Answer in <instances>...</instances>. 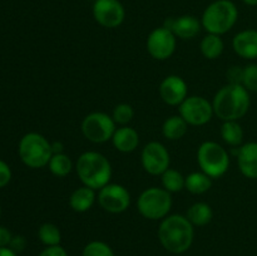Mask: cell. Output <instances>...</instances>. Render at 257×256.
I'll use <instances>...</instances> for the list:
<instances>
[{
	"mask_svg": "<svg viewBox=\"0 0 257 256\" xmlns=\"http://www.w3.org/2000/svg\"><path fill=\"white\" fill-rule=\"evenodd\" d=\"M197 162L202 172L211 178H218L228 171L230 156L217 142L206 141L198 147Z\"/></svg>",
	"mask_w": 257,
	"mask_h": 256,
	"instance_id": "7",
	"label": "cell"
},
{
	"mask_svg": "<svg viewBox=\"0 0 257 256\" xmlns=\"http://www.w3.org/2000/svg\"><path fill=\"white\" fill-rule=\"evenodd\" d=\"M39 256H68L67 251L60 245L55 246H47V248L39 253Z\"/></svg>",
	"mask_w": 257,
	"mask_h": 256,
	"instance_id": "33",
	"label": "cell"
},
{
	"mask_svg": "<svg viewBox=\"0 0 257 256\" xmlns=\"http://www.w3.org/2000/svg\"><path fill=\"white\" fill-rule=\"evenodd\" d=\"M161 176H162L163 188L168 192H180L185 188V177H183L180 171L168 168Z\"/></svg>",
	"mask_w": 257,
	"mask_h": 256,
	"instance_id": "26",
	"label": "cell"
},
{
	"mask_svg": "<svg viewBox=\"0 0 257 256\" xmlns=\"http://www.w3.org/2000/svg\"><path fill=\"white\" fill-rule=\"evenodd\" d=\"M83 256H114L109 245L102 241H92L83 250Z\"/></svg>",
	"mask_w": 257,
	"mask_h": 256,
	"instance_id": "29",
	"label": "cell"
},
{
	"mask_svg": "<svg viewBox=\"0 0 257 256\" xmlns=\"http://www.w3.org/2000/svg\"><path fill=\"white\" fill-rule=\"evenodd\" d=\"M25 245H27V241H25V238L23 237V236H14L9 243L10 248H12L13 251H15L17 253L24 250Z\"/></svg>",
	"mask_w": 257,
	"mask_h": 256,
	"instance_id": "34",
	"label": "cell"
},
{
	"mask_svg": "<svg viewBox=\"0 0 257 256\" xmlns=\"http://www.w3.org/2000/svg\"><path fill=\"white\" fill-rule=\"evenodd\" d=\"M98 202L109 213H122L130 207L131 195L127 188L118 183H108L98 193Z\"/></svg>",
	"mask_w": 257,
	"mask_h": 256,
	"instance_id": "11",
	"label": "cell"
},
{
	"mask_svg": "<svg viewBox=\"0 0 257 256\" xmlns=\"http://www.w3.org/2000/svg\"><path fill=\"white\" fill-rule=\"evenodd\" d=\"M248 7H257V0H242Z\"/></svg>",
	"mask_w": 257,
	"mask_h": 256,
	"instance_id": "38",
	"label": "cell"
},
{
	"mask_svg": "<svg viewBox=\"0 0 257 256\" xmlns=\"http://www.w3.org/2000/svg\"><path fill=\"white\" fill-rule=\"evenodd\" d=\"M180 115L191 125H203L212 119L213 107L210 100L200 95L187 97L178 105Z\"/></svg>",
	"mask_w": 257,
	"mask_h": 256,
	"instance_id": "9",
	"label": "cell"
},
{
	"mask_svg": "<svg viewBox=\"0 0 257 256\" xmlns=\"http://www.w3.org/2000/svg\"><path fill=\"white\" fill-rule=\"evenodd\" d=\"M19 156L28 167H45L53 156L52 143L39 133H28L19 142Z\"/></svg>",
	"mask_w": 257,
	"mask_h": 256,
	"instance_id": "5",
	"label": "cell"
},
{
	"mask_svg": "<svg viewBox=\"0 0 257 256\" xmlns=\"http://www.w3.org/2000/svg\"><path fill=\"white\" fill-rule=\"evenodd\" d=\"M38 236H39V240L47 246L59 245L60 240H62V233H60L58 226L49 222L43 223L40 226L39 230H38Z\"/></svg>",
	"mask_w": 257,
	"mask_h": 256,
	"instance_id": "27",
	"label": "cell"
},
{
	"mask_svg": "<svg viewBox=\"0 0 257 256\" xmlns=\"http://www.w3.org/2000/svg\"><path fill=\"white\" fill-rule=\"evenodd\" d=\"M243 68L231 67L227 72V79L230 84H241L242 85Z\"/></svg>",
	"mask_w": 257,
	"mask_h": 256,
	"instance_id": "31",
	"label": "cell"
},
{
	"mask_svg": "<svg viewBox=\"0 0 257 256\" xmlns=\"http://www.w3.org/2000/svg\"><path fill=\"white\" fill-rule=\"evenodd\" d=\"M221 137L228 146H240L243 141V130L237 120H226L221 125Z\"/></svg>",
	"mask_w": 257,
	"mask_h": 256,
	"instance_id": "24",
	"label": "cell"
},
{
	"mask_svg": "<svg viewBox=\"0 0 257 256\" xmlns=\"http://www.w3.org/2000/svg\"><path fill=\"white\" fill-rule=\"evenodd\" d=\"M237 165L245 177L257 178V142H248L237 151Z\"/></svg>",
	"mask_w": 257,
	"mask_h": 256,
	"instance_id": "17",
	"label": "cell"
},
{
	"mask_svg": "<svg viewBox=\"0 0 257 256\" xmlns=\"http://www.w3.org/2000/svg\"><path fill=\"white\" fill-rule=\"evenodd\" d=\"M141 161H142V166L146 172L152 176L162 175L165 171L170 168L171 163L167 148L162 143L156 142V141L145 146L141 155Z\"/></svg>",
	"mask_w": 257,
	"mask_h": 256,
	"instance_id": "13",
	"label": "cell"
},
{
	"mask_svg": "<svg viewBox=\"0 0 257 256\" xmlns=\"http://www.w3.org/2000/svg\"><path fill=\"white\" fill-rule=\"evenodd\" d=\"M0 256H18L10 247H0Z\"/></svg>",
	"mask_w": 257,
	"mask_h": 256,
	"instance_id": "37",
	"label": "cell"
},
{
	"mask_svg": "<svg viewBox=\"0 0 257 256\" xmlns=\"http://www.w3.org/2000/svg\"><path fill=\"white\" fill-rule=\"evenodd\" d=\"M113 146L115 150L122 153H131L137 150L140 145V135L135 128H131L128 125H122L117 128L112 137Z\"/></svg>",
	"mask_w": 257,
	"mask_h": 256,
	"instance_id": "18",
	"label": "cell"
},
{
	"mask_svg": "<svg viewBox=\"0 0 257 256\" xmlns=\"http://www.w3.org/2000/svg\"><path fill=\"white\" fill-rule=\"evenodd\" d=\"M232 48L243 59H257V30L246 29L237 33L232 39Z\"/></svg>",
	"mask_w": 257,
	"mask_h": 256,
	"instance_id": "16",
	"label": "cell"
},
{
	"mask_svg": "<svg viewBox=\"0 0 257 256\" xmlns=\"http://www.w3.org/2000/svg\"><path fill=\"white\" fill-rule=\"evenodd\" d=\"M135 117V110H133L132 105L127 104V103H119L113 109L112 118L117 124L127 125L131 120Z\"/></svg>",
	"mask_w": 257,
	"mask_h": 256,
	"instance_id": "28",
	"label": "cell"
},
{
	"mask_svg": "<svg viewBox=\"0 0 257 256\" xmlns=\"http://www.w3.org/2000/svg\"><path fill=\"white\" fill-rule=\"evenodd\" d=\"M163 27L170 29L176 38L188 40L197 37L202 24L193 15H181L178 18H168Z\"/></svg>",
	"mask_w": 257,
	"mask_h": 256,
	"instance_id": "15",
	"label": "cell"
},
{
	"mask_svg": "<svg viewBox=\"0 0 257 256\" xmlns=\"http://www.w3.org/2000/svg\"><path fill=\"white\" fill-rule=\"evenodd\" d=\"M172 207V196L165 188L150 187L137 200L138 212L148 220H163Z\"/></svg>",
	"mask_w": 257,
	"mask_h": 256,
	"instance_id": "6",
	"label": "cell"
},
{
	"mask_svg": "<svg viewBox=\"0 0 257 256\" xmlns=\"http://www.w3.org/2000/svg\"><path fill=\"white\" fill-rule=\"evenodd\" d=\"M75 171L83 186L100 190L108 185L112 177V166L102 153L88 151L79 156L75 165Z\"/></svg>",
	"mask_w": 257,
	"mask_h": 256,
	"instance_id": "3",
	"label": "cell"
},
{
	"mask_svg": "<svg viewBox=\"0 0 257 256\" xmlns=\"http://www.w3.org/2000/svg\"><path fill=\"white\" fill-rule=\"evenodd\" d=\"M92 10L94 20L103 28L113 29L124 22L125 10L119 0H95Z\"/></svg>",
	"mask_w": 257,
	"mask_h": 256,
	"instance_id": "12",
	"label": "cell"
},
{
	"mask_svg": "<svg viewBox=\"0 0 257 256\" xmlns=\"http://www.w3.org/2000/svg\"><path fill=\"white\" fill-rule=\"evenodd\" d=\"M177 38L165 27L153 29L147 38V50L153 59L166 60L172 57L176 50Z\"/></svg>",
	"mask_w": 257,
	"mask_h": 256,
	"instance_id": "10",
	"label": "cell"
},
{
	"mask_svg": "<svg viewBox=\"0 0 257 256\" xmlns=\"http://www.w3.org/2000/svg\"><path fill=\"white\" fill-rule=\"evenodd\" d=\"M13 236L10 231L5 227H0V247H7L12 241Z\"/></svg>",
	"mask_w": 257,
	"mask_h": 256,
	"instance_id": "35",
	"label": "cell"
},
{
	"mask_svg": "<svg viewBox=\"0 0 257 256\" xmlns=\"http://www.w3.org/2000/svg\"><path fill=\"white\" fill-rule=\"evenodd\" d=\"M193 237V225L182 215L167 216L163 218L158 228L160 242L172 253L186 252L192 245Z\"/></svg>",
	"mask_w": 257,
	"mask_h": 256,
	"instance_id": "2",
	"label": "cell"
},
{
	"mask_svg": "<svg viewBox=\"0 0 257 256\" xmlns=\"http://www.w3.org/2000/svg\"><path fill=\"white\" fill-rule=\"evenodd\" d=\"M63 150H64V146H63L62 142L52 143L53 155H54V153H63Z\"/></svg>",
	"mask_w": 257,
	"mask_h": 256,
	"instance_id": "36",
	"label": "cell"
},
{
	"mask_svg": "<svg viewBox=\"0 0 257 256\" xmlns=\"http://www.w3.org/2000/svg\"><path fill=\"white\" fill-rule=\"evenodd\" d=\"M95 201V190L82 186L78 187L72 192L69 197V205L75 212H87L88 210L92 208Z\"/></svg>",
	"mask_w": 257,
	"mask_h": 256,
	"instance_id": "19",
	"label": "cell"
},
{
	"mask_svg": "<svg viewBox=\"0 0 257 256\" xmlns=\"http://www.w3.org/2000/svg\"><path fill=\"white\" fill-rule=\"evenodd\" d=\"M223 48H225V44L221 39V35L210 34V33L202 38L200 44V50L203 57L211 60L217 59L222 54Z\"/></svg>",
	"mask_w": 257,
	"mask_h": 256,
	"instance_id": "23",
	"label": "cell"
},
{
	"mask_svg": "<svg viewBox=\"0 0 257 256\" xmlns=\"http://www.w3.org/2000/svg\"><path fill=\"white\" fill-rule=\"evenodd\" d=\"M10 178H12V171L10 167L4 162V161L0 160V188L7 186L9 183Z\"/></svg>",
	"mask_w": 257,
	"mask_h": 256,
	"instance_id": "32",
	"label": "cell"
},
{
	"mask_svg": "<svg viewBox=\"0 0 257 256\" xmlns=\"http://www.w3.org/2000/svg\"><path fill=\"white\" fill-rule=\"evenodd\" d=\"M248 90L241 84H230L221 88L213 97V113L221 120H238L250 109Z\"/></svg>",
	"mask_w": 257,
	"mask_h": 256,
	"instance_id": "1",
	"label": "cell"
},
{
	"mask_svg": "<svg viewBox=\"0 0 257 256\" xmlns=\"http://www.w3.org/2000/svg\"><path fill=\"white\" fill-rule=\"evenodd\" d=\"M186 217L188 218L192 225L195 226H206L211 222L213 217L212 208L210 205L205 202H196L187 210Z\"/></svg>",
	"mask_w": 257,
	"mask_h": 256,
	"instance_id": "21",
	"label": "cell"
},
{
	"mask_svg": "<svg viewBox=\"0 0 257 256\" xmlns=\"http://www.w3.org/2000/svg\"><path fill=\"white\" fill-rule=\"evenodd\" d=\"M212 186V178L205 172H192L185 177V188L193 195H202Z\"/></svg>",
	"mask_w": 257,
	"mask_h": 256,
	"instance_id": "22",
	"label": "cell"
},
{
	"mask_svg": "<svg viewBox=\"0 0 257 256\" xmlns=\"http://www.w3.org/2000/svg\"><path fill=\"white\" fill-rule=\"evenodd\" d=\"M242 85L248 92H257V64H248L243 68Z\"/></svg>",
	"mask_w": 257,
	"mask_h": 256,
	"instance_id": "30",
	"label": "cell"
},
{
	"mask_svg": "<svg viewBox=\"0 0 257 256\" xmlns=\"http://www.w3.org/2000/svg\"><path fill=\"white\" fill-rule=\"evenodd\" d=\"M115 122L104 112H92L82 122V133L93 143H104L112 140L115 132Z\"/></svg>",
	"mask_w": 257,
	"mask_h": 256,
	"instance_id": "8",
	"label": "cell"
},
{
	"mask_svg": "<svg viewBox=\"0 0 257 256\" xmlns=\"http://www.w3.org/2000/svg\"><path fill=\"white\" fill-rule=\"evenodd\" d=\"M187 84L180 75H168L161 82L160 95L168 105H180L187 98Z\"/></svg>",
	"mask_w": 257,
	"mask_h": 256,
	"instance_id": "14",
	"label": "cell"
},
{
	"mask_svg": "<svg viewBox=\"0 0 257 256\" xmlns=\"http://www.w3.org/2000/svg\"><path fill=\"white\" fill-rule=\"evenodd\" d=\"M238 19V9L231 0H216L211 3L201 18L202 28L210 34L222 35L235 27Z\"/></svg>",
	"mask_w": 257,
	"mask_h": 256,
	"instance_id": "4",
	"label": "cell"
},
{
	"mask_svg": "<svg viewBox=\"0 0 257 256\" xmlns=\"http://www.w3.org/2000/svg\"><path fill=\"white\" fill-rule=\"evenodd\" d=\"M188 123L181 115H171L162 125V133L167 140L178 141L187 132Z\"/></svg>",
	"mask_w": 257,
	"mask_h": 256,
	"instance_id": "20",
	"label": "cell"
},
{
	"mask_svg": "<svg viewBox=\"0 0 257 256\" xmlns=\"http://www.w3.org/2000/svg\"><path fill=\"white\" fill-rule=\"evenodd\" d=\"M48 166H49L50 172L57 177H65L72 172L73 168L72 161L65 153H54Z\"/></svg>",
	"mask_w": 257,
	"mask_h": 256,
	"instance_id": "25",
	"label": "cell"
}]
</instances>
